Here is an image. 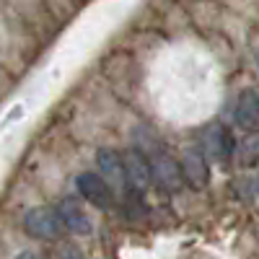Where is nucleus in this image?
I'll list each match as a JSON object with an SVG mask.
<instances>
[{
  "label": "nucleus",
  "mask_w": 259,
  "mask_h": 259,
  "mask_svg": "<svg viewBox=\"0 0 259 259\" xmlns=\"http://www.w3.org/2000/svg\"><path fill=\"white\" fill-rule=\"evenodd\" d=\"M138 140V150L148 158L150 163V174H153V184L158 189H163L166 194H177L182 187H184V174H182V163H177L166 153V148L161 145V140L150 133H138L135 135Z\"/></svg>",
  "instance_id": "nucleus-1"
},
{
  "label": "nucleus",
  "mask_w": 259,
  "mask_h": 259,
  "mask_svg": "<svg viewBox=\"0 0 259 259\" xmlns=\"http://www.w3.org/2000/svg\"><path fill=\"white\" fill-rule=\"evenodd\" d=\"M24 228L29 236L41 241H57L62 239V231H65L57 210H50V207H31L24 218Z\"/></svg>",
  "instance_id": "nucleus-2"
},
{
  "label": "nucleus",
  "mask_w": 259,
  "mask_h": 259,
  "mask_svg": "<svg viewBox=\"0 0 259 259\" xmlns=\"http://www.w3.org/2000/svg\"><path fill=\"white\" fill-rule=\"evenodd\" d=\"M200 145H202V153L207 158H212L215 163H226L236 150L233 135L223 124H207L200 135Z\"/></svg>",
  "instance_id": "nucleus-3"
},
{
  "label": "nucleus",
  "mask_w": 259,
  "mask_h": 259,
  "mask_svg": "<svg viewBox=\"0 0 259 259\" xmlns=\"http://www.w3.org/2000/svg\"><path fill=\"white\" fill-rule=\"evenodd\" d=\"M124 161V171H127V184L133 192L145 194L150 189V182H153V174H150V163L148 158L140 153L138 148H130L127 153L122 156Z\"/></svg>",
  "instance_id": "nucleus-4"
},
{
  "label": "nucleus",
  "mask_w": 259,
  "mask_h": 259,
  "mask_svg": "<svg viewBox=\"0 0 259 259\" xmlns=\"http://www.w3.org/2000/svg\"><path fill=\"white\" fill-rule=\"evenodd\" d=\"M182 174L184 182L194 189H202L210 182V166H207V156L202 153V148H194L189 145L184 150V158H182Z\"/></svg>",
  "instance_id": "nucleus-5"
},
{
  "label": "nucleus",
  "mask_w": 259,
  "mask_h": 259,
  "mask_svg": "<svg viewBox=\"0 0 259 259\" xmlns=\"http://www.w3.org/2000/svg\"><path fill=\"white\" fill-rule=\"evenodd\" d=\"M96 163H99V168L104 171V179H106V184L112 187V192H124V189H130V184H127V171H124V161H122V156L117 153V150H109V148L99 150Z\"/></svg>",
  "instance_id": "nucleus-6"
},
{
  "label": "nucleus",
  "mask_w": 259,
  "mask_h": 259,
  "mask_svg": "<svg viewBox=\"0 0 259 259\" xmlns=\"http://www.w3.org/2000/svg\"><path fill=\"white\" fill-rule=\"evenodd\" d=\"M78 192L96 207H109L114 202V192L106 184V179L99 174H91V171H85V174L78 177Z\"/></svg>",
  "instance_id": "nucleus-7"
},
{
  "label": "nucleus",
  "mask_w": 259,
  "mask_h": 259,
  "mask_svg": "<svg viewBox=\"0 0 259 259\" xmlns=\"http://www.w3.org/2000/svg\"><path fill=\"white\" fill-rule=\"evenodd\" d=\"M57 215H60V221H62V226L68 228L70 233H80V236H89L91 233V218H89V212L83 210V205L78 202V200H73V197H68V200H62L60 205H57Z\"/></svg>",
  "instance_id": "nucleus-8"
},
{
  "label": "nucleus",
  "mask_w": 259,
  "mask_h": 259,
  "mask_svg": "<svg viewBox=\"0 0 259 259\" xmlns=\"http://www.w3.org/2000/svg\"><path fill=\"white\" fill-rule=\"evenodd\" d=\"M236 124L246 133L259 127V94L254 89H244L236 99Z\"/></svg>",
  "instance_id": "nucleus-9"
},
{
  "label": "nucleus",
  "mask_w": 259,
  "mask_h": 259,
  "mask_svg": "<svg viewBox=\"0 0 259 259\" xmlns=\"http://www.w3.org/2000/svg\"><path fill=\"white\" fill-rule=\"evenodd\" d=\"M239 163L244 168H251L259 163V133H249L244 143L239 145Z\"/></svg>",
  "instance_id": "nucleus-10"
},
{
  "label": "nucleus",
  "mask_w": 259,
  "mask_h": 259,
  "mask_svg": "<svg viewBox=\"0 0 259 259\" xmlns=\"http://www.w3.org/2000/svg\"><path fill=\"white\" fill-rule=\"evenodd\" d=\"M57 259H83V254H80V249H78V246L65 244V246L57 251Z\"/></svg>",
  "instance_id": "nucleus-11"
},
{
  "label": "nucleus",
  "mask_w": 259,
  "mask_h": 259,
  "mask_svg": "<svg viewBox=\"0 0 259 259\" xmlns=\"http://www.w3.org/2000/svg\"><path fill=\"white\" fill-rule=\"evenodd\" d=\"M16 259H39L36 254H31V251H24V254H18Z\"/></svg>",
  "instance_id": "nucleus-12"
},
{
  "label": "nucleus",
  "mask_w": 259,
  "mask_h": 259,
  "mask_svg": "<svg viewBox=\"0 0 259 259\" xmlns=\"http://www.w3.org/2000/svg\"><path fill=\"white\" fill-rule=\"evenodd\" d=\"M256 189H259V179H256Z\"/></svg>",
  "instance_id": "nucleus-13"
},
{
  "label": "nucleus",
  "mask_w": 259,
  "mask_h": 259,
  "mask_svg": "<svg viewBox=\"0 0 259 259\" xmlns=\"http://www.w3.org/2000/svg\"><path fill=\"white\" fill-rule=\"evenodd\" d=\"M256 60H259V55H256Z\"/></svg>",
  "instance_id": "nucleus-14"
}]
</instances>
